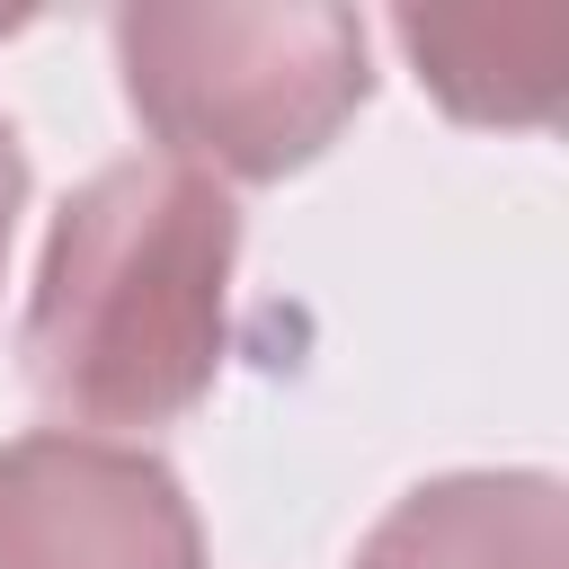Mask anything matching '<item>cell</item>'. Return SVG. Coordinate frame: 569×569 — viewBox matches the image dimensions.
Returning a JSON list of instances; mask_svg holds the SVG:
<instances>
[{
  "label": "cell",
  "instance_id": "6da1fadb",
  "mask_svg": "<svg viewBox=\"0 0 569 569\" xmlns=\"http://www.w3.org/2000/svg\"><path fill=\"white\" fill-rule=\"evenodd\" d=\"M240 204L187 160H107L44 231L18 365L27 391L89 427H169L213 400L231 356Z\"/></svg>",
  "mask_w": 569,
  "mask_h": 569
},
{
  "label": "cell",
  "instance_id": "7a4b0ae2",
  "mask_svg": "<svg viewBox=\"0 0 569 569\" xmlns=\"http://www.w3.org/2000/svg\"><path fill=\"white\" fill-rule=\"evenodd\" d=\"M107 36L160 160H187L213 187L311 169L373 98L365 18L329 0H133Z\"/></svg>",
  "mask_w": 569,
  "mask_h": 569
},
{
  "label": "cell",
  "instance_id": "3957f363",
  "mask_svg": "<svg viewBox=\"0 0 569 569\" xmlns=\"http://www.w3.org/2000/svg\"><path fill=\"white\" fill-rule=\"evenodd\" d=\"M0 569H204V525L151 445L36 427L0 445Z\"/></svg>",
  "mask_w": 569,
  "mask_h": 569
},
{
  "label": "cell",
  "instance_id": "277c9868",
  "mask_svg": "<svg viewBox=\"0 0 569 569\" xmlns=\"http://www.w3.org/2000/svg\"><path fill=\"white\" fill-rule=\"evenodd\" d=\"M391 36L453 124L533 133L569 98V9H400Z\"/></svg>",
  "mask_w": 569,
  "mask_h": 569
},
{
  "label": "cell",
  "instance_id": "5b68a950",
  "mask_svg": "<svg viewBox=\"0 0 569 569\" xmlns=\"http://www.w3.org/2000/svg\"><path fill=\"white\" fill-rule=\"evenodd\" d=\"M347 569H569V489L551 471H445L382 507Z\"/></svg>",
  "mask_w": 569,
  "mask_h": 569
},
{
  "label": "cell",
  "instance_id": "8992f818",
  "mask_svg": "<svg viewBox=\"0 0 569 569\" xmlns=\"http://www.w3.org/2000/svg\"><path fill=\"white\" fill-rule=\"evenodd\" d=\"M18 213H27V142H18V124L0 116V276H9V240H18Z\"/></svg>",
  "mask_w": 569,
  "mask_h": 569
}]
</instances>
